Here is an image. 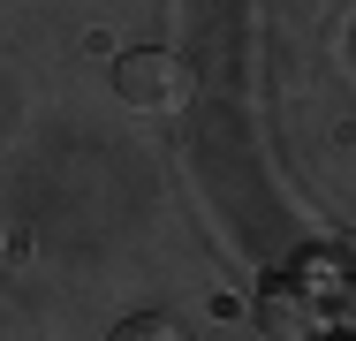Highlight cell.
Returning a JSON list of instances; mask_svg holds the SVG:
<instances>
[{
    "instance_id": "obj_1",
    "label": "cell",
    "mask_w": 356,
    "mask_h": 341,
    "mask_svg": "<svg viewBox=\"0 0 356 341\" xmlns=\"http://www.w3.org/2000/svg\"><path fill=\"white\" fill-rule=\"evenodd\" d=\"M114 91H122L129 114H182L190 91H197V68L167 46H137V54L114 61Z\"/></svg>"
},
{
    "instance_id": "obj_2",
    "label": "cell",
    "mask_w": 356,
    "mask_h": 341,
    "mask_svg": "<svg viewBox=\"0 0 356 341\" xmlns=\"http://www.w3.org/2000/svg\"><path fill=\"white\" fill-rule=\"evenodd\" d=\"M318 326H326V303H318V288L303 273H281V280L258 288V334L303 341V334H318Z\"/></svg>"
},
{
    "instance_id": "obj_3",
    "label": "cell",
    "mask_w": 356,
    "mask_h": 341,
    "mask_svg": "<svg viewBox=\"0 0 356 341\" xmlns=\"http://www.w3.org/2000/svg\"><path fill=\"white\" fill-rule=\"evenodd\" d=\"M159 334H175V319H159V311H144V319L122 326V341H159Z\"/></svg>"
},
{
    "instance_id": "obj_4",
    "label": "cell",
    "mask_w": 356,
    "mask_h": 341,
    "mask_svg": "<svg viewBox=\"0 0 356 341\" xmlns=\"http://www.w3.org/2000/svg\"><path fill=\"white\" fill-rule=\"evenodd\" d=\"M326 319H334V326H349V334H356V280H349V288H334V303H326Z\"/></svg>"
}]
</instances>
